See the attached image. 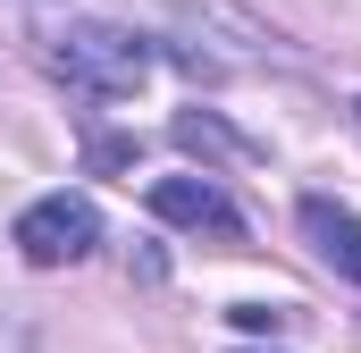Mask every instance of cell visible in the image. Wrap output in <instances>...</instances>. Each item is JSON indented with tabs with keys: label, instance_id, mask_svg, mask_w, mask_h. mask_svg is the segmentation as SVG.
<instances>
[{
	"label": "cell",
	"instance_id": "6da1fadb",
	"mask_svg": "<svg viewBox=\"0 0 361 353\" xmlns=\"http://www.w3.org/2000/svg\"><path fill=\"white\" fill-rule=\"evenodd\" d=\"M51 68L68 76V85L85 92H135L152 76V51H143V34H126V25H101V17H76V25H59V42H51Z\"/></svg>",
	"mask_w": 361,
	"mask_h": 353
},
{
	"label": "cell",
	"instance_id": "7a4b0ae2",
	"mask_svg": "<svg viewBox=\"0 0 361 353\" xmlns=\"http://www.w3.org/2000/svg\"><path fill=\"white\" fill-rule=\"evenodd\" d=\"M92 244H101V210H92L85 193H42L17 219V253L34 269H68V261H85Z\"/></svg>",
	"mask_w": 361,
	"mask_h": 353
},
{
	"label": "cell",
	"instance_id": "3957f363",
	"mask_svg": "<svg viewBox=\"0 0 361 353\" xmlns=\"http://www.w3.org/2000/svg\"><path fill=\"white\" fill-rule=\"evenodd\" d=\"M152 219H169V227H193V236H244V210L210 185V176H160L152 185Z\"/></svg>",
	"mask_w": 361,
	"mask_h": 353
},
{
	"label": "cell",
	"instance_id": "277c9868",
	"mask_svg": "<svg viewBox=\"0 0 361 353\" xmlns=\"http://www.w3.org/2000/svg\"><path fill=\"white\" fill-rule=\"evenodd\" d=\"M302 236H311V253L336 269L345 286H361V219L345 202H328V193H302Z\"/></svg>",
	"mask_w": 361,
	"mask_h": 353
},
{
	"label": "cell",
	"instance_id": "5b68a950",
	"mask_svg": "<svg viewBox=\"0 0 361 353\" xmlns=\"http://www.w3.org/2000/svg\"><path fill=\"white\" fill-rule=\"evenodd\" d=\"M177 143L202 152V160H252V143H244L235 126H219L210 109H185V118H177Z\"/></svg>",
	"mask_w": 361,
	"mask_h": 353
},
{
	"label": "cell",
	"instance_id": "8992f818",
	"mask_svg": "<svg viewBox=\"0 0 361 353\" xmlns=\"http://www.w3.org/2000/svg\"><path fill=\"white\" fill-rule=\"evenodd\" d=\"M353 109H361V101H353Z\"/></svg>",
	"mask_w": 361,
	"mask_h": 353
}]
</instances>
